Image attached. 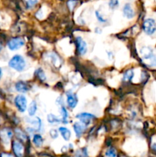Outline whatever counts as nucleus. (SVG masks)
I'll use <instances>...</instances> for the list:
<instances>
[{
	"instance_id": "c756f323",
	"label": "nucleus",
	"mask_w": 156,
	"mask_h": 157,
	"mask_svg": "<svg viewBox=\"0 0 156 157\" xmlns=\"http://www.w3.org/2000/svg\"><path fill=\"white\" fill-rule=\"evenodd\" d=\"M2 156H12V155L11 154H6V153H2V154H1Z\"/></svg>"
},
{
	"instance_id": "20e7f679",
	"label": "nucleus",
	"mask_w": 156,
	"mask_h": 157,
	"mask_svg": "<svg viewBox=\"0 0 156 157\" xmlns=\"http://www.w3.org/2000/svg\"><path fill=\"white\" fill-rule=\"evenodd\" d=\"M24 44V41L22 38H15L11 39L8 42V47L10 50L15 51L19 49L20 48L22 47Z\"/></svg>"
},
{
	"instance_id": "4be33fe9",
	"label": "nucleus",
	"mask_w": 156,
	"mask_h": 157,
	"mask_svg": "<svg viewBox=\"0 0 156 157\" xmlns=\"http://www.w3.org/2000/svg\"><path fill=\"white\" fill-rule=\"evenodd\" d=\"M24 1L25 2L27 9H32L38 2V0H24Z\"/></svg>"
},
{
	"instance_id": "393cba45",
	"label": "nucleus",
	"mask_w": 156,
	"mask_h": 157,
	"mask_svg": "<svg viewBox=\"0 0 156 157\" xmlns=\"http://www.w3.org/2000/svg\"><path fill=\"white\" fill-rule=\"evenodd\" d=\"M106 156H116V152L114 149H109L106 153Z\"/></svg>"
},
{
	"instance_id": "2f4dec72",
	"label": "nucleus",
	"mask_w": 156,
	"mask_h": 157,
	"mask_svg": "<svg viewBox=\"0 0 156 157\" xmlns=\"http://www.w3.org/2000/svg\"><path fill=\"white\" fill-rule=\"evenodd\" d=\"M2 45H1V44H0V51L2 50Z\"/></svg>"
},
{
	"instance_id": "6e6552de",
	"label": "nucleus",
	"mask_w": 156,
	"mask_h": 157,
	"mask_svg": "<svg viewBox=\"0 0 156 157\" xmlns=\"http://www.w3.org/2000/svg\"><path fill=\"white\" fill-rule=\"evenodd\" d=\"M12 149H13L14 153L17 156H22L23 153H24V147L22 144L18 141L15 140L12 143Z\"/></svg>"
},
{
	"instance_id": "ddd939ff",
	"label": "nucleus",
	"mask_w": 156,
	"mask_h": 157,
	"mask_svg": "<svg viewBox=\"0 0 156 157\" xmlns=\"http://www.w3.org/2000/svg\"><path fill=\"white\" fill-rule=\"evenodd\" d=\"M59 131L61 133V136H63V138L65 140H70V136H71V133H70V131L68 129L66 128V127H60Z\"/></svg>"
},
{
	"instance_id": "39448f33",
	"label": "nucleus",
	"mask_w": 156,
	"mask_h": 157,
	"mask_svg": "<svg viewBox=\"0 0 156 157\" xmlns=\"http://www.w3.org/2000/svg\"><path fill=\"white\" fill-rule=\"evenodd\" d=\"M76 118L80 120V122H82L83 124H85L86 126L89 125L91 122V121L93 119H94L96 117L94 115L91 114V113H79L76 116Z\"/></svg>"
},
{
	"instance_id": "a211bd4d",
	"label": "nucleus",
	"mask_w": 156,
	"mask_h": 157,
	"mask_svg": "<svg viewBox=\"0 0 156 157\" xmlns=\"http://www.w3.org/2000/svg\"><path fill=\"white\" fill-rule=\"evenodd\" d=\"M15 134H16V136L19 140L22 141H26L27 140V136H26L25 133L24 132L21 131L20 129H15Z\"/></svg>"
},
{
	"instance_id": "0eeeda50",
	"label": "nucleus",
	"mask_w": 156,
	"mask_h": 157,
	"mask_svg": "<svg viewBox=\"0 0 156 157\" xmlns=\"http://www.w3.org/2000/svg\"><path fill=\"white\" fill-rule=\"evenodd\" d=\"M76 44H77L78 52L80 55H85L87 52V45L86 41L81 37H76Z\"/></svg>"
},
{
	"instance_id": "cd10ccee",
	"label": "nucleus",
	"mask_w": 156,
	"mask_h": 157,
	"mask_svg": "<svg viewBox=\"0 0 156 157\" xmlns=\"http://www.w3.org/2000/svg\"><path fill=\"white\" fill-rule=\"evenodd\" d=\"M50 135L52 139H56L58 136V133L55 129H52V130H50Z\"/></svg>"
},
{
	"instance_id": "9b49d317",
	"label": "nucleus",
	"mask_w": 156,
	"mask_h": 157,
	"mask_svg": "<svg viewBox=\"0 0 156 157\" xmlns=\"http://www.w3.org/2000/svg\"><path fill=\"white\" fill-rule=\"evenodd\" d=\"M123 14L127 18H132L134 17V11L132 8L131 5L126 3L123 7Z\"/></svg>"
},
{
	"instance_id": "f8f14e48",
	"label": "nucleus",
	"mask_w": 156,
	"mask_h": 157,
	"mask_svg": "<svg viewBox=\"0 0 156 157\" xmlns=\"http://www.w3.org/2000/svg\"><path fill=\"white\" fill-rule=\"evenodd\" d=\"M15 89H16L17 91L21 92V93H26L28 90V87L24 82H21L20 81V82L16 83V84H15Z\"/></svg>"
},
{
	"instance_id": "2eb2a0df",
	"label": "nucleus",
	"mask_w": 156,
	"mask_h": 157,
	"mask_svg": "<svg viewBox=\"0 0 156 157\" xmlns=\"http://www.w3.org/2000/svg\"><path fill=\"white\" fill-rule=\"evenodd\" d=\"M33 143L35 146L40 147L43 144V138L41 135L35 134L33 137Z\"/></svg>"
},
{
	"instance_id": "7ed1b4c3",
	"label": "nucleus",
	"mask_w": 156,
	"mask_h": 157,
	"mask_svg": "<svg viewBox=\"0 0 156 157\" xmlns=\"http://www.w3.org/2000/svg\"><path fill=\"white\" fill-rule=\"evenodd\" d=\"M15 104L20 112L23 113L25 111L27 108V100L25 97L23 95H18L15 98Z\"/></svg>"
},
{
	"instance_id": "bb28decb",
	"label": "nucleus",
	"mask_w": 156,
	"mask_h": 157,
	"mask_svg": "<svg viewBox=\"0 0 156 157\" xmlns=\"http://www.w3.org/2000/svg\"><path fill=\"white\" fill-rule=\"evenodd\" d=\"M95 14H96V18H97L99 21H101V22H106V19H105V18H102V16L100 15V13H99V11H96Z\"/></svg>"
},
{
	"instance_id": "f257e3e1",
	"label": "nucleus",
	"mask_w": 156,
	"mask_h": 157,
	"mask_svg": "<svg viewBox=\"0 0 156 157\" xmlns=\"http://www.w3.org/2000/svg\"><path fill=\"white\" fill-rule=\"evenodd\" d=\"M9 67L13 68L17 71H22L25 67V61L24 58L19 55H16L9 61Z\"/></svg>"
},
{
	"instance_id": "5701e85b",
	"label": "nucleus",
	"mask_w": 156,
	"mask_h": 157,
	"mask_svg": "<svg viewBox=\"0 0 156 157\" xmlns=\"http://www.w3.org/2000/svg\"><path fill=\"white\" fill-rule=\"evenodd\" d=\"M119 0H110L109 2V6L112 9H114L116 8H117L119 6Z\"/></svg>"
},
{
	"instance_id": "c85d7f7f",
	"label": "nucleus",
	"mask_w": 156,
	"mask_h": 157,
	"mask_svg": "<svg viewBox=\"0 0 156 157\" xmlns=\"http://www.w3.org/2000/svg\"><path fill=\"white\" fill-rule=\"evenodd\" d=\"M151 149H152L154 152H156V143H154V144H152V146H151Z\"/></svg>"
},
{
	"instance_id": "7c9ffc66",
	"label": "nucleus",
	"mask_w": 156,
	"mask_h": 157,
	"mask_svg": "<svg viewBox=\"0 0 156 157\" xmlns=\"http://www.w3.org/2000/svg\"><path fill=\"white\" fill-rule=\"evenodd\" d=\"M2 69L0 68V78H1V77H2Z\"/></svg>"
},
{
	"instance_id": "9d476101",
	"label": "nucleus",
	"mask_w": 156,
	"mask_h": 157,
	"mask_svg": "<svg viewBox=\"0 0 156 157\" xmlns=\"http://www.w3.org/2000/svg\"><path fill=\"white\" fill-rule=\"evenodd\" d=\"M0 136L5 144H9V140L12 136V132L9 129H3L0 131Z\"/></svg>"
},
{
	"instance_id": "1a4fd4ad",
	"label": "nucleus",
	"mask_w": 156,
	"mask_h": 157,
	"mask_svg": "<svg viewBox=\"0 0 156 157\" xmlns=\"http://www.w3.org/2000/svg\"><path fill=\"white\" fill-rule=\"evenodd\" d=\"M85 124H83L82 122H76L73 124V130L76 133V137H80L82 134L84 133V131L86 128Z\"/></svg>"
},
{
	"instance_id": "4468645a",
	"label": "nucleus",
	"mask_w": 156,
	"mask_h": 157,
	"mask_svg": "<svg viewBox=\"0 0 156 157\" xmlns=\"http://www.w3.org/2000/svg\"><path fill=\"white\" fill-rule=\"evenodd\" d=\"M28 122L30 123L31 124H32V125L35 127V129L38 130H40V128H41V121L39 117H35V119H29Z\"/></svg>"
},
{
	"instance_id": "dca6fc26",
	"label": "nucleus",
	"mask_w": 156,
	"mask_h": 157,
	"mask_svg": "<svg viewBox=\"0 0 156 157\" xmlns=\"http://www.w3.org/2000/svg\"><path fill=\"white\" fill-rule=\"evenodd\" d=\"M36 110H37V104L36 102L35 101H32V103L30 104L28 107V114L29 116L32 117L36 113Z\"/></svg>"
},
{
	"instance_id": "a878e982",
	"label": "nucleus",
	"mask_w": 156,
	"mask_h": 157,
	"mask_svg": "<svg viewBox=\"0 0 156 157\" xmlns=\"http://www.w3.org/2000/svg\"><path fill=\"white\" fill-rule=\"evenodd\" d=\"M76 3H77V2H76V0H70V1L67 2V6H68L70 10H73L74 6L76 5Z\"/></svg>"
},
{
	"instance_id": "423d86ee",
	"label": "nucleus",
	"mask_w": 156,
	"mask_h": 157,
	"mask_svg": "<svg viewBox=\"0 0 156 157\" xmlns=\"http://www.w3.org/2000/svg\"><path fill=\"white\" fill-rule=\"evenodd\" d=\"M78 102V98L76 94L72 92H67V105L70 108H74L76 106Z\"/></svg>"
},
{
	"instance_id": "aec40b11",
	"label": "nucleus",
	"mask_w": 156,
	"mask_h": 157,
	"mask_svg": "<svg viewBox=\"0 0 156 157\" xmlns=\"http://www.w3.org/2000/svg\"><path fill=\"white\" fill-rule=\"evenodd\" d=\"M61 114H62V121L64 124H67V118H68V114H67V111L64 107H61Z\"/></svg>"
},
{
	"instance_id": "6ab92c4d",
	"label": "nucleus",
	"mask_w": 156,
	"mask_h": 157,
	"mask_svg": "<svg viewBox=\"0 0 156 157\" xmlns=\"http://www.w3.org/2000/svg\"><path fill=\"white\" fill-rule=\"evenodd\" d=\"M133 76H134V72H133L132 70H128L123 75V80L125 81H131L132 79Z\"/></svg>"
},
{
	"instance_id": "b1692460",
	"label": "nucleus",
	"mask_w": 156,
	"mask_h": 157,
	"mask_svg": "<svg viewBox=\"0 0 156 157\" xmlns=\"http://www.w3.org/2000/svg\"><path fill=\"white\" fill-rule=\"evenodd\" d=\"M36 75H38V77L40 78V80H41V81H44V80L46 79L45 75H44V71H43L41 69H38V70L36 71Z\"/></svg>"
},
{
	"instance_id": "412c9836",
	"label": "nucleus",
	"mask_w": 156,
	"mask_h": 157,
	"mask_svg": "<svg viewBox=\"0 0 156 157\" xmlns=\"http://www.w3.org/2000/svg\"><path fill=\"white\" fill-rule=\"evenodd\" d=\"M145 60L149 61V63H148V65L149 66H151V67H156V55H151V56L148 57Z\"/></svg>"
},
{
	"instance_id": "f3484780",
	"label": "nucleus",
	"mask_w": 156,
	"mask_h": 157,
	"mask_svg": "<svg viewBox=\"0 0 156 157\" xmlns=\"http://www.w3.org/2000/svg\"><path fill=\"white\" fill-rule=\"evenodd\" d=\"M47 119L50 124H59V123H61V120L52 113L47 115Z\"/></svg>"
},
{
	"instance_id": "f03ea898",
	"label": "nucleus",
	"mask_w": 156,
	"mask_h": 157,
	"mask_svg": "<svg viewBox=\"0 0 156 157\" xmlns=\"http://www.w3.org/2000/svg\"><path fill=\"white\" fill-rule=\"evenodd\" d=\"M144 32L148 35H151L155 32L156 31V23L155 21L152 18H147L144 21L143 25H142Z\"/></svg>"
}]
</instances>
